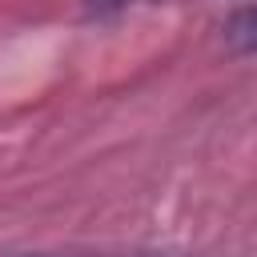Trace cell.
<instances>
[{
    "label": "cell",
    "instance_id": "obj_1",
    "mask_svg": "<svg viewBox=\"0 0 257 257\" xmlns=\"http://www.w3.org/2000/svg\"><path fill=\"white\" fill-rule=\"evenodd\" d=\"M229 40L245 52H257V4L253 8H241L233 20H229Z\"/></svg>",
    "mask_w": 257,
    "mask_h": 257
},
{
    "label": "cell",
    "instance_id": "obj_2",
    "mask_svg": "<svg viewBox=\"0 0 257 257\" xmlns=\"http://www.w3.org/2000/svg\"><path fill=\"white\" fill-rule=\"evenodd\" d=\"M100 4H128V0H100Z\"/></svg>",
    "mask_w": 257,
    "mask_h": 257
}]
</instances>
